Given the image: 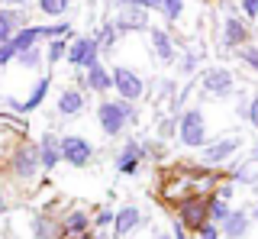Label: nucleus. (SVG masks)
<instances>
[{
	"label": "nucleus",
	"mask_w": 258,
	"mask_h": 239,
	"mask_svg": "<svg viewBox=\"0 0 258 239\" xmlns=\"http://www.w3.org/2000/svg\"><path fill=\"white\" fill-rule=\"evenodd\" d=\"M223 178L226 174L216 168H171L158 188V201L168 207H177L187 197H207L216 191Z\"/></svg>",
	"instance_id": "1"
},
{
	"label": "nucleus",
	"mask_w": 258,
	"mask_h": 239,
	"mask_svg": "<svg viewBox=\"0 0 258 239\" xmlns=\"http://www.w3.org/2000/svg\"><path fill=\"white\" fill-rule=\"evenodd\" d=\"M197 239H223V233H220L216 223H207L204 229H197Z\"/></svg>",
	"instance_id": "37"
},
{
	"label": "nucleus",
	"mask_w": 258,
	"mask_h": 239,
	"mask_svg": "<svg viewBox=\"0 0 258 239\" xmlns=\"http://www.w3.org/2000/svg\"><path fill=\"white\" fill-rule=\"evenodd\" d=\"M48 87H52V81L48 78H39L36 84H32V91L26 94V100H16V97H7V107L16 110V113H32V110H39L48 97Z\"/></svg>",
	"instance_id": "15"
},
{
	"label": "nucleus",
	"mask_w": 258,
	"mask_h": 239,
	"mask_svg": "<svg viewBox=\"0 0 258 239\" xmlns=\"http://www.w3.org/2000/svg\"><path fill=\"white\" fill-rule=\"evenodd\" d=\"M252 155H255V158H258V142H255V152H252Z\"/></svg>",
	"instance_id": "44"
},
{
	"label": "nucleus",
	"mask_w": 258,
	"mask_h": 239,
	"mask_svg": "<svg viewBox=\"0 0 258 239\" xmlns=\"http://www.w3.org/2000/svg\"><path fill=\"white\" fill-rule=\"evenodd\" d=\"M236 52H239L242 68L252 71V75L258 78V45H255V42H248V45H242V49H236Z\"/></svg>",
	"instance_id": "31"
},
{
	"label": "nucleus",
	"mask_w": 258,
	"mask_h": 239,
	"mask_svg": "<svg viewBox=\"0 0 258 239\" xmlns=\"http://www.w3.org/2000/svg\"><path fill=\"white\" fill-rule=\"evenodd\" d=\"M84 91H94V94H107L113 91V75H110V68L103 65V62H97L94 68H87L84 71Z\"/></svg>",
	"instance_id": "21"
},
{
	"label": "nucleus",
	"mask_w": 258,
	"mask_h": 239,
	"mask_svg": "<svg viewBox=\"0 0 258 239\" xmlns=\"http://www.w3.org/2000/svg\"><path fill=\"white\" fill-rule=\"evenodd\" d=\"M177 220L184 223V229L187 233H197V229H204L210 217H207V197H187V201H181L174 207Z\"/></svg>",
	"instance_id": "9"
},
{
	"label": "nucleus",
	"mask_w": 258,
	"mask_h": 239,
	"mask_svg": "<svg viewBox=\"0 0 258 239\" xmlns=\"http://www.w3.org/2000/svg\"><path fill=\"white\" fill-rule=\"evenodd\" d=\"M7 210V194H4V188H0V213Z\"/></svg>",
	"instance_id": "40"
},
{
	"label": "nucleus",
	"mask_w": 258,
	"mask_h": 239,
	"mask_svg": "<svg viewBox=\"0 0 258 239\" xmlns=\"http://www.w3.org/2000/svg\"><path fill=\"white\" fill-rule=\"evenodd\" d=\"M87 110V94L81 87H64L58 94V116L61 119H75Z\"/></svg>",
	"instance_id": "19"
},
{
	"label": "nucleus",
	"mask_w": 258,
	"mask_h": 239,
	"mask_svg": "<svg viewBox=\"0 0 258 239\" xmlns=\"http://www.w3.org/2000/svg\"><path fill=\"white\" fill-rule=\"evenodd\" d=\"M4 168L10 171V178L20 181V185H36V181H39V171H42V162H39L36 142L20 139V142L13 146V152L7 155Z\"/></svg>",
	"instance_id": "2"
},
{
	"label": "nucleus",
	"mask_w": 258,
	"mask_h": 239,
	"mask_svg": "<svg viewBox=\"0 0 258 239\" xmlns=\"http://www.w3.org/2000/svg\"><path fill=\"white\" fill-rule=\"evenodd\" d=\"M16 65H20L23 71H36L39 65H42V62H45V52L42 49H39V45H32V49H26V52H16Z\"/></svg>",
	"instance_id": "27"
},
{
	"label": "nucleus",
	"mask_w": 258,
	"mask_h": 239,
	"mask_svg": "<svg viewBox=\"0 0 258 239\" xmlns=\"http://www.w3.org/2000/svg\"><path fill=\"white\" fill-rule=\"evenodd\" d=\"M29 0H7V7H26Z\"/></svg>",
	"instance_id": "39"
},
{
	"label": "nucleus",
	"mask_w": 258,
	"mask_h": 239,
	"mask_svg": "<svg viewBox=\"0 0 258 239\" xmlns=\"http://www.w3.org/2000/svg\"><path fill=\"white\" fill-rule=\"evenodd\" d=\"M220 36H223V45H226V49H242V45L252 42V26H248V20L239 17V13H226Z\"/></svg>",
	"instance_id": "8"
},
{
	"label": "nucleus",
	"mask_w": 258,
	"mask_h": 239,
	"mask_svg": "<svg viewBox=\"0 0 258 239\" xmlns=\"http://www.w3.org/2000/svg\"><path fill=\"white\" fill-rule=\"evenodd\" d=\"M142 223H145L142 210L136 204H126V207H119L116 217H113V236H116V239H129Z\"/></svg>",
	"instance_id": "14"
},
{
	"label": "nucleus",
	"mask_w": 258,
	"mask_h": 239,
	"mask_svg": "<svg viewBox=\"0 0 258 239\" xmlns=\"http://www.w3.org/2000/svg\"><path fill=\"white\" fill-rule=\"evenodd\" d=\"M248 217H252V220H258V201L252 204V210H248Z\"/></svg>",
	"instance_id": "41"
},
{
	"label": "nucleus",
	"mask_w": 258,
	"mask_h": 239,
	"mask_svg": "<svg viewBox=\"0 0 258 239\" xmlns=\"http://www.w3.org/2000/svg\"><path fill=\"white\" fill-rule=\"evenodd\" d=\"M229 213H232V204L229 201H220L216 194H207V217H210V223H216V226H220Z\"/></svg>",
	"instance_id": "26"
},
{
	"label": "nucleus",
	"mask_w": 258,
	"mask_h": 239,
	"mask_svg": "<svg viewBox=\"0 0 258 239\" xmlns=\"http://www.w3.org/2000/svg\"><path fill=\"white\" fill-rule=\"evenodd\" d=\"M58 226H61V239L91 233L94 229V213L87 210V207H68V210L58 217Z\"/></svg>",
	"instance_id": "11"
},
{
	"label": "nucleus",
	"mask_w": 258,
	"mask_h": 239,
	"mask_svg": "<svg viewBox=\"0 0 258 239\" xmlns=\"http://www.w3.org/2000/svg\"><path fill=\"white\" fill-rule=\"evenodd\" d=\"M248 229H252V217H248V210H232L229 217L220 223V233L226 239H245Z\"/></svg>",
	"instance_id": "22"
},
{
	"label": "nucleus",
	"mask_w": 258,
	"mask_h": 239,
	"mask_svg": "<svg viewBox=\"0 0 258 239\" xmlns=\"http://www.w3.org/2000/svg\"><path fill=\"white\" fill-rule=\"evenodd\" d=\"M39 149V162H42V171H52L55 165H61V136H55L52 130L42 133V139L36 142Z\"/></svg>",
	"instance_id": "20"
},
{
	"label": "nucleus",
	"mask_w": 258,
	"mask_h": 239,
	"mask_svg": "<svg viewBox=\"0 0 258 239\" xmlns=\"http://www.w3.org/2000/svg\"><path fill=\"white\" fill-rule=\"evenodd\" d=\"M94 42L100 45L103 52L116 49V42H119V29H116V23H113V20H103L100 26H97V33H94Z\"/></svg>",
	"instance_id": "25"
},
{
	"label": "nucleus",
	"mask_w": 258,
	"mask_h": 239,
	"mask_svg": "<svg viewBox=\"0 0 258 239\" xmlns=\"http://www.w3.org/2000/svg\"><path fill=\"white\" fill-rule=\"evenodd\" d=\"M97 123H100V130L107 133V136H123L126 126H136L139 123V110H136V103L129 100H119L113 97L100 100V107H97Z\"/></svg>",
	"instance_id": "3"
},
{
	"label": "nucleus",
	"mask_w": 258,
	"mask_h": 239,
	"mask_svg": "<svg viewBox=\"0 0 258 239\" xmlns=\"http://www.w3.org/2000/svg\"><path fill=\"white\" fill-rule=\"evenodd\" d=\"M242 146V139L232 133V136H220V139H213V142H207L204 149H200V158H204V165L207 168H216V165H223V162H229L232 152Z\"/></svg>",
	"instance_id": "10"
},
{
	"label": "nucleus",
	"mask_w": 258,
	"mask_h": 239,
	"mask_svg": "<svg viewBox=\"0 0 258 239\" xmlns=\"http://www.w3.org/2000/svg\"><path fill=\"white\" fill-rule=\"evenodd\" d=\"M71 7V0H39V13L45 17H64Z\"/></svg>",
	"instance_id": "32"
},
{
	"label": "nucleus",
	"mask_w": 258,
	"mask_h": 239,
	"mask_svg": "<svg viewBox=\"0 0 258 239\" xmlns=\"http://www.w3.org/2000/svg\"><path fill=\"white\" fill-rule=\"evenodd\" d=\"M68 42H71L68 36L48 39V45H45V65H58V62H64V55H68Z\"/></svg>",
	"instance_id": "28"
},
{
	"label": "nucleus",
	"mask_w": 258,
	"mask_h": 239,
	"mask_svg": "<svg viewBox=\"0 0 258 239\" xmlns=\"http://www.w3.org/2000/svg\"><path fill=\"white\" fill-rule=\"evenodd\" d=\"M42 39H45V26H32V23H29V26L16 29L10 42H13L16 52H26V49H32V45H39Z\"/></svg>",
	"instance_id": "24"
},
{
	"label": "nucleus",
	"mask_w": 258,
	"mask_h": 239,
	"mask_svg": "<svg viewBox=\"0 0 258 239\" xmlns=\"http://www.w3.org/2000/svg\"><path fill=\"white\" fill-rule=\"evenodd\" d=\"M113 75V91H116V97L119 100H129V103H136V100H142L145 97V81H142V75L136 68H129V65H116L110 71Z\"/></svg>",
	"instance_id": "6"
},
{
	"label": "nucleus",
	"mask_w": 258,
	"mask_h": 239,
	"mask_svg": "<svg viewBox=\"0 0 258 239\" xmlns=\"http://www.w3.org/2000/svg\"><path fill=\"white\" fill-rule=\"evenodd\" d=\"M200 58H204L200 49H187V52H181V62H174V65H177V71H181L184 78H190L194 71L200 68Z\"/></svg>",
	"instance_id": "30"
},
{
	"label": "nucleus",
	"mask_w": 258,
	"mask_h": 239,
	"mask_svg": "<svg viewBox=\"0 0 258 239\" xmlns=\"http://www.w3.org/2000/svg\"><path fill=\"white\" fill-rule=\"evenodd\" d=\"M149 45H152V52H155L158 62H177V39L168 33V29L152 26L149 29Z\"/></svg>",
	"instance_id": "18"
},
{
	"label": "nucleus",
	"mask_w": 258,
	"mask_h": 239,
	"mask_svg": "<svg viewBox=\"0 0 258 239\" xmlns=\"http://www.w3.org/2000/svg\"><path fill=\"white\" fill-rule=\"evenodd\" d=\"M23 26H29L26 7H0V42H10L13 33Z\"/></svg>",
	"instance_id": "17"
},
{
	"label": "nucleus",
	"mask_w": 258,
	"mask_h": 239,
	"mask_svg": "<svg viewBox=\"0 0 258 239\" xmlns=\"http://www.w3.org/2000/svg\"><path fill=\"white\" fill-rule=\"evenodd\" d=\"M242 119H248V123L258 130V91L245 97V113H242Z\"/></svg>",
	"instance_id": "34"
},
{
	"label": "nucleus",
	"mask_w": 258,
	"mask_h": 239,
	"mask_svg": "<svg viewBox=\"0 0 258 239\" xmlns=\"http://www.w3.org/2000/svg\"><path fill=\"white\" fill-rule=\"evenodd\" d=\"M116 23L119 36H133V33H145V29H152V20H149V10H142V7H116Z\"/></svg>",
	"instance_id": "13"
},
{
	"label": "nucleus",
	"mask_w": 258,
	"mask_h": 239,
	"mask_svg": "<svg viewBox=\"0 0 258 239\" xmlns=\"http://www.w3.org/2000/svg\"><path fill=\"white\" fill-rule=\"evenodd\" d=\"M239 91V81H236V71L232 68H223V65H213L200 75V94L204 97H213V100H226Z\"/></svg>",
	"instance_id": "5"
},
{
	"label": "nucleus",
	"mask_w": 258,
	"mask_h": 239,
	"mask_svg": "<svg viewBox=\"0 0 258 239\" xmlns=\"http://www.w3.org/2000/svg\"><path fill=\"white\" fill-rule=\"evenodd\" d=\"M107 4H110V0H107Z\"/></svg>",
	"instance_id": "45"
},
{
	"label": "nucleus",
	"mask_w": 258,
	"mask_h": 239,
	"mask_svg": "<svg viewBox=\"0 0 258 239\" xmlns=\"http://www.w3.org/2000/svg\"><path fill=\"white\" fill-rule=\"evenodd\" d=\"M171 239H190V236H187V229H184V223L177 220V217L171 220Z\"/></svg>",
	"instance_id": "38"
},
{
	"label": "nucleus",
	"mask_w": 258,
	"mask_h": 239,
	"mask_svg": "<svg viewBox=\"0 0 258 239\" xmlns=\"http://www.w3.org/2000/svg\"><path fill=\"white\" fill-rule=\"evenodd\" d=\"M177 139L187 149H204L210 136H207V116L200 107H187L177 113Z\"/></svg>",
	"instance_id": "4"
},
{
	"label": "nucleus",
	"mask_w": 258,
	"mask_h": 239,
	"mask_svg": "<svg viewBox=\"0 0 258 239\" xmlns=\"http://www.w3.org/2000/svg\"><path fill=\"white\" fill-rule=\"evenodd\" d=\"M239 10H242V17H245V20H258V0H242Z\"/></svg>",
	"instance_id": "36"
},
{
	"label": "nucleus",
	"mask_w": 258,
	"mask_h": 239,
	"mask_svg": "<svg viewBox=\"0 0 258 239\" xmlns=\"http://www.w3.org/2000/svg\"><path fill=\"white\" fill-rule=\"evenodd\" d=\"M29 233H32V239H61L58 217H48V213H36V217L29 220Z\"/></svg>",
	"instance_id": "23"
},
{
	"label": "nucleus",
	"mask_w": 258,
	"mask_h": 239,
	"mask_svg": "<svg viewBox=\"0 0 258 239\" xmlns=\"http://www.w3.org/2000/svg\"><path fill=\"white\" fill-rule=\"evenodd\" d=\"M13 58H16V49H13V42H0V68H7Z\"/></svg>",
	"instance_id": "35"
},
{
	"label": "nucleus",
	"mask_w": 258,
	"mask_h": 239,
	"mask_svg": "<svg viewBox=\"0 0 258 239\" xmlns=\"http://www.w3.org/2000/svg\"><path fill=\"white\" fill-rule=\"evenodd\" d=\"M94 158V146L87 142L84 136H61V162L64 165H75V168H84V165H91Z\"/></svg>",
	"instance_id": "12"
},
{
	"label": "nucleus",
	"mask_w": 258,
	"mask_h": 239,
	"mask_svg": "<svg viewBox=\"0 0 258 239\" xmlns=\"http://www.w3.org/2000/svg\"><path fill=\"white\" fill-rule=\"evenodd\" d=\"M184 10H187L184 0H161V4H158V13H161V20H165V23H181Z\"/></svg>",
	"instance_id": "29"
},
{
	"label": "nucleus",
	"mask_w": 258,
	"mask_h": 239,
	"mask_svg": "<svg viewBox=\"0 0 258 239\" xmlns=\"http://www.w3.org/2000/svg\"><path fill=\"white\" fill-rule=\"evenodd\" d=\"M64 62H68L71 68H78V71H87V68H94L97 62H100V45H97L91 36H78V39L68 42Z\"/></svg>",
	"instance_id": "7"
},
{
	"label": "nucleus",
	"mask_w": 258,
	"mask_h": 239,
	"mask_svg": "<svg viewBox=\"0 0 258 239\" xmlns=\"http://www.w3.org/2000/svg\"><path fill=\"white\" fill-rule=\"evenodd\" d=\"M155 239H171V233H155Z\"/></svg>",
	"instance_id": "43"
},
{
	"label": "nucleus",
	"mask_w": 258,
	"mask_h": 239,
	"mask_svg": "<svg viewBox=\"0 0 258 239\" xmlns=\"http://www.w3.org/2000/svg\"><path fill=\"white\" fill-rule=\"evenodd\" d=\"M113 217H116L113 207H100V210H94V226L97 229H107V226H113Z\"/></svg>",
	"instance_id": "33"
},
{
	"label": "nucleus",
	"mask_w": 258,
	"mask_h": 239,
	"mask_svg": "<svg viewBox=\"0 0 258 239\" xmlns=\"http://www.w3.org/2000/svg\"><path fill=\"white\" fill-rule=\"evenodd\" d=\"M71 239H97L94 233H81V236H71Z\"/></svg>",
	"instance_id": "42"
},
{
	"label": "nucleus",
	"mask_w": 258,
	"mask_h": 239,
	"mask_svg": "<svg viewBox=\"0 0 258 239\" xmlns=\"http://www.w3.org/2000/svg\"><path fill=\"white\" fill-rule=\"evenodd\" d=\"M142 162H145V155H142V142L139 139H126L123 142V149L116 152V171L119 174H136L142 168Z\"/></svg>",
	"instance_id": "16"
}]
</instances>
